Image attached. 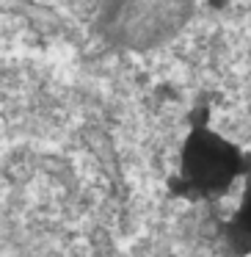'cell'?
Masks as SVG:
<instances>
[{
    "mask_svg": "<svg viewBox=\"0 0 251 257\" xmlns=\"http://www.w3.org/2000/svg\"><path fill=\"white\" fill-rule=\"evenodd\" d=\"M174 6H179V0H127L122 3L116 17L122 39L149 42L157 31H168V23H174Z\"/></svg>",
    "mask_w": 251,
    "mask_h": 257,
    "instance_id": "6da1fadb",
    "label": "cell"
}]
</instances>
